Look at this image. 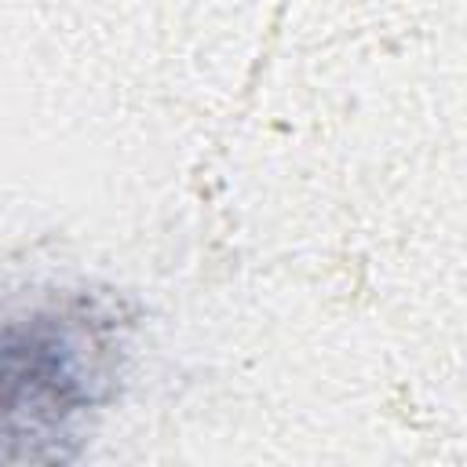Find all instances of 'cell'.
<instances>
[{"instance_id": "obj_1", "label": "cell", "mask_w": 467, "mask_h": 467, "mask_svg": "<svg viewBox=\"0 0 467 467\" xmlns=\"http://www.w3.org/2000/svg\"><path fill=\"white\" fill-rule=\"evenodd\" d=\"M88 390L80 387L77 343L40 321L0 332V409L26 412L29 423H51L73 412Z\"/></svg>"}]
</instances>
